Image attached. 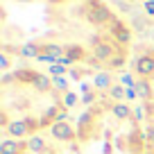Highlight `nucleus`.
<instances>
[{"label":"nucleus","instance_id":"f257e3e1","mask_svg":"<svg viewBox=\"0 0 154 154\" xmlns=\"http://www.w3.org/2000/svg\"><path fill=\"white\" fill-rule=\"evenodd\" d=\"M36 23L20 27L14 50L23 59L120 72L134 61V29L109 0H29Z\"/></svg>","mask_w":154,"mask_h":154},{"label":"nucleus","instance_id":"f03ea898","mask_svg":"<svg viewBox=\"0 0 154 154\" xmlns=\"http://www.w3.org/2000/svg\"><path fill=\"white\" fill-rule=\"evenodd\" d=\"M70 100L63 84L36 66L7 68L0 79L2 138H32L68 120Z\"/></svg>","mask_w":154,"mask_h":154},{"label":"nucleus","instance_id":"7ed1b4c3","mask_svg":"<svg viewBox=\"0 0 154 154\" xmlns=\"http://www.w3.org/2000/svg\"><path fill=\"white\" fill-rule=\"evenodd\" d=\"M79 154H147V134L134 95H95L75 118Z\"/></svg>","mask_w":154,"mask_h":154},{"label":"nucleus","instance_id":"20e7f679","mask_svg":"<svg viewBox=\"0 0 154 154\" xmlns=\"http://www.w3.org/2000/svg\"><path fill=\"white\" fill-rule=\"evenodd\" d=\"M129 72L131 95L140 109L147 134V154H154V45L136 50Z\"/></svg>","mask_w":154,"mask_h":154},{"label":"nucleus","instance_id":"39448f33","mask_svg":"<svg viewBox=\"0 0 154 154\" xmlns=\"http://www.w3.org/2000/svg\"><path fill=\"white\" fill-rule=\"evenodd\" d=\"M0 154H79L75 138V120H63L45 134L32 138H2Z\"/></svg>","mask_w":154,"mask_h":154},{"label":"nucleus","instance_id":"423d86ee","mask_svg":"<svg viewBox=\"0 0 154 154\" xmlns=\"http://www.w3.org/2000/svg\"><path fill=\"white\" fill-rule=\"evenodd\" d=\"M9 2H18V5H25V2H29V0H2V5H9Z\"/></svg>","mask_w":154,"mask_h":154},{"label":"nucleus","instance_id":"0eeeda50","mask_svg":"<svg viewBox=\"0 0 154 154\" xmlns=\"http://www.w3.org/2000/svg\"><path fill=\"white\" fill-rule=\"evenodd\" d=\"M152 16H154V0H152Z\"/></svg>","mask_w":154,"mask_h":154}]
</instances>
